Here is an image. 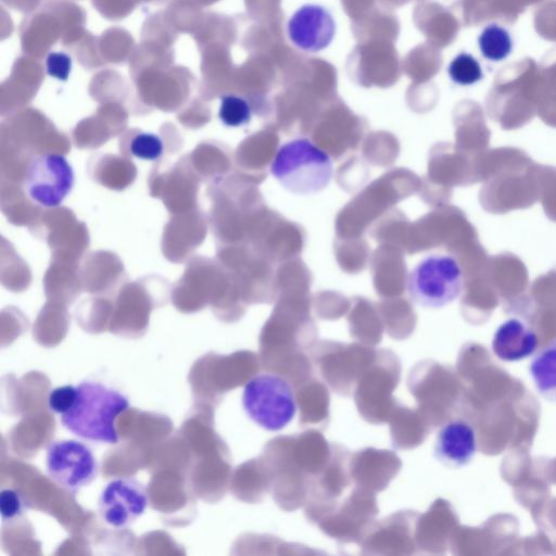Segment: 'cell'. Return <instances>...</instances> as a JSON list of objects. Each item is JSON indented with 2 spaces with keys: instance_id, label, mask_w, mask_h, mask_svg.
<instances>
[{
  "instance_id": "1",
  "label": "cell",
  "mask_w": 556,
  "mask_h": 556,
  "mask_svg": "<svg viewBox=\"0 0 556 556\" xmlns=\"http://www.w3.org/2000/svg\"><path fill=\"white\" fill-rule=\"evenodd\" d=\"M76 387L77 396L73 406L61 415L64 428L85 440L117 443L115 419L128 408V399L96 381H83Z\"/></svg>"
},
{
  "instance_id": "2",
  "label": "cell",
  "mask_w": 556,
  "mask_h": 556,
  "mask_svg": "<svg viewBox=\"0 0 556 556\" xmlns=\"http://www.w3.org/2000/svg\"><path fill=\"white\" fill-rule=\"evenodd\" d=\"M279 184L299 195L325 190L333 175L330 155L308 138H294L280 146L270 164Z\"/></svg>"
},
{
  "instance_id": "3",
  "label": "cell",
  "mask_w": 556,
  "mask_h": 556,
  "mask_svg": "<svg viewBox=\"0 0 556 556\" xmlns=\"http://www.w3.org/2000/svg\"><path fill=\"white\" fill-rule=\"evenodd\" d=\"M242 406L248 417L267 431L286 428L298 408L292 386L273 372L258 374L245 383Z\"/></svg>"
},
{
  "instance_id": "4",
  "label": "cell",
  "mask_w": 556,
  "mask_h": 556,
  "mask_svg": "<svg viewBox=\"0 0 556 556\" xmlns=\"http://www.w3.org/2000/svg\"><path fill=\"white\" fill-rule=\"evenodd\" d=\"M464 273L452 255L432 254L422 258L408 274L407 292L415 304L441 308L462 293Z\"/></svg>"
},
{
  "instance_id": "5",
  "label": "cell",
  "mask_w": 556,
  "mask_h": 556,
  "mask_svg": "<svg viewBox=\"0 0 556 556\" xmlns=\"http://www.w3.org/2000/svg\"><path fill=\"white\" fill-rule=\"evenodd\" d=\"M74 186V170L65 156L43 153L26 168L24 189L28 198L45 207L59 206Z\"/></svg>"
},
{
  "instance_id": "6",
  "label": "cell",
  "mask_w": 556,
  "mask_h": 556,
  "mask_svg": "<svg viewBox=\"0 0 556 556\" xmlns=\"http://www.w3.org/2000/svg\"><path fill=\"white\" fill-rule=\"evenodd\" d=\"M46 468L50 479L71 493L88 485L98 472L92 451L76 440L51 442L47 448Z\"/></svg>"
},
{
  "instance_id": "7",
  "label": "cell",
  "mask_w": 556,
  "mask_h": 556,
  "mask_svg": "<svg viewBox=\"0 0 556 556\" xmlns=\"http://www.w3.org/2000/svg\"><path fill=\"white\" fill-rule=\"evenodd\" d=\"M148 504V492L141 482L132 478H118L102 490L98 511L105 525L125 529L144 513Z\"/></svg>"
},
{
  "instance_id": "8",
  "label": "cell",
  "mask_w": 556,
  "mask_h": 556,
  "mask_svg": "<svg viewBox=\"0 0 556 556\" xmlns=\"http://www.w3.org/2000/svg\"><path fill=\"white\" fill-rule=\"evenodd\" d=\"M290 41L305 52H319L326 49L336 34L332 14L320 4H304L287 23Z\"/></svg>"
},
{
  "instance_id": "9",
  "label": "cell",
  "mask_w": 556,
  "mask_h": 556,
  "mask_svg": "<svg viewBox=\"0 0 556 556\" xmlns=\"http://www.w3.org/2000/svg\"><path fill=\"white\" fill-rule=\"evenodd\" d=\"M477 453V434L471 424L452 419L441 426L435 435L434 456L443 465L462 468L471 463Z\"/></svg>"
},
{
  "instance_id": "10",
  "label": "cell",
  "mask_w": 556,
  "mask_h": 556,
  "mask_svg": "<svg viewBox=\"0 0 556 556\" xmlns=\"http://www.w3.org/2000/svg\"><path fill=\"white\" fill-rule=\"evenodd\" d=\"M535 331L520 318L502 323L492 338L494 355L504 362H518L531 356L538 348Z\"/></svg>"
},
{
  "instance_id": "11",
  "label": "cell",
  "mask_w": 556,
  "mask_h": 556,
  "mask_svg": "<svg viewBox=\"0 0 556 556\" xmlns=\"http://www.w3.org/2000/svg\"><path fill=\"white\" fill-rule=\"evenodd\" d=\"M529 374L536 392L556 404V339L532 358Z\"/></svg>"
},
{
  "instance_id": "12",
  "label": "cell",
  "mask_w": 556,
  "mask_h": 556,
  "mask_svg": "<svg viewBox=\"0 0 556 556\" xmlns=\"http://www.w3.org/2000/svg\"><path fill=\"white\" fill-rule=\"evenodd\" d=\"M479 48L482 55L490 61H502L513 49V41L508 31L496 25H488L479 36Z\"/></svg>"
},
{
  "instance_id": "13",
  "label": "cell",
  "mask_w": 556,
  "mask_h": 556,
  "mask_svg": "<svg viewBox=\"0 0 556 556\" xmlns=\"http://www.w3.org/2000/svg\"><path fill=\"white\" fill-rule=\"evenodd\" d=\"M218 117L227 127H241L250 123L252 108L250 102L235 93H227L220 98Z\"/></svg>"
},
{
  "instance_id": "14",
  "label": "cell",
  "mask_w": 556,
  "mask_h": 556,
  "mask_svg": "<svg viewBox=\"0 0 556 556\" xmlns=\"http://www.w3.org/2000/svg\"><path fill=\"white\" fill-rule=\"evenodd\" d=\"M447 72L450 78L460 86L473 85L483 77L479 62L466 52L457 54L451 61Z\"/></svg>"
},
{
  "instance_id": "15",
  "label": "cell",
  "mask_w": 556,
  "mask_h": 556,
  "mask_svg": "<svg viewBox=\"0 0 556 556\" xmlns=\"http://www.w3.org/2000/svg\"><path fill=\"white\" fill-rule=\"evenodd\" d=\"M127 150L129 154L137 159L156 161L163 154L164 142L156 134L139 130L130 136Z\"/></svg>"
},
{
  "instance_id": "16",
  "label": "cell",
  "mask_w": 556,
  "mask_h": 556,
  "mask_svg": "<svg viewBox=\"0 0 556 556\" xmlns=\"http://www.w3.org/2000/svg\"><path fill=\"white\" fill-rule=\"evenodd\" d=\"M534 25L540 36L556 41V0H548L536 10Z\"/></svg>"
},
{
  "instance_id": "17",
  "label": "cell",
  "mask_w": 556,
  "mask_h": 556,
  "mask_svg": "<svg viewBox=\"0 0 556 556\" xmlns=\"http://www.w3.org/2000/svg\"><path fill=\"white\" fill-rule=\"evenodd\" d=\"M73 68V60L64 51H51L46 58L47 74L59 80L67 81Z\"/></svg>"
},
{
  "instance_id": "18",
  "label": "cell",
  "mask_w": 556,
  "mask_h": 556,
  "mask_svg": "<svg viewBox=\"0 0 556 556\" xmlns=\"http://www.w3.org/2000/svg\"><path fill=\"white\" fill-rule=\"evenodd\" d=\"M76 396V386L58 387L49 393L48 406L52 412L63 415L73 406Z\"/></svg>"
},
{
  "instance_id": "19",
  "label": "cell",
  "mask_w": 556,
  "mask_h": 556,
  "mask_svg": "<svg viewBox=\"0 0 556 556\" xmlns=\"http://www.w3.org/2000/svg\"><path fill=\"white\" fill-rule=\"evenodd\" d=\"M25 510L22 495L12 489H4L0 493V511L3 520H12Z\"/></svg>"
}]
</instances>
